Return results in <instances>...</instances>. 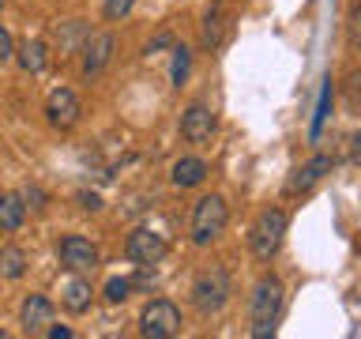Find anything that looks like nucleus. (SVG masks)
I'll return each mask as SVG.
<instances>
[{"label":"nucleus","instance_id":"obj_1","mask_svg":"<svg viewBox=\"0 0 361 339\" xmlns=\"http://www.w3.org/2000/svg\"><path fill=\"white\" fill-rule=\"evenodd\" d=\"M282 298H286V287H282V279L275 271H267V275L256 279L252 298H248V316H252V335L256 339L275 332V321L282 313Z\"/></svg>","mask_w":361,"mask_h":339},{"label":"nucleus","instance_id":"obj_2","mask_svg":"<svg viewBox=\"0 0 361 339\" xmlns=\"http://www.w3.org/2000/svg\"><path fill=\"white\" fill-rule=\"evenodd\" d=\"M226 222H230V203H226V196H219V192L200 196L196 208H192V242L211 245L226 230Z\"/></svg>","mask_w":361,"mask_h":339},{"label":"nucleus","instance_id":"obj_3","mask_svg":"<svg viewBox=\"0 0 361 339\" xmlns=\"http://www.w3.org/2000/svg\"><path fill=\"white\" fill-rule=\"evenodd\" d=\"M233 294V282H230V271L222 264H211L203 268L196 282H192V305H196L200 313H219L226 302H230Z\"/></svg>","mask_w":361,"mask_h":339},{"label":"nucleus","instance_id":"obj_4","mask_svg":"<svg viewBox=\"0 0 361 339\" xmlns=\"http://www.w3.org/2000/svg\"><path fill=\"white\" fill-rule=\"evenodd\" d=\"M282 237H286V211L282 208H264L256 215L252 230H248V249L256 260H271L279 253Z\"/></svg>","mask_w":361,"mask_h":339},{"label":"nucleus","instance_id":"obj_5","mask_svg":"<svg viewBox=\"0 0 361 339\" xmlns=\"http://www.w3.org/2000/svg\"><path fill=\"white\" fill-rule=\"evenodd\" d=\"M180 332V309L169 298H154L140 313V335L147 339H173Z\"/></svg>","mask_w":361,"mask_h":339},{"label":"nucleus","instance_id":"obj_6","mask_svg":"<svg viewBox=\"0 0 361 339\" xmlns=\"http://www.w3.org/2000/svg\"><path fill=\"white\" fill-rule=\"evenodd\" d=\"M166 253H169V242L158 230H151V226H135V230L128 234V242H124V256H128L132 264H140V268L162 264Z\"/></svg>","mask_w":361,"mask_h":339},{"label":"nucleus","instance_id":"obj_7","mask_svg":"<svg viewBox=\"0 0 361 339\" xmlns=\"http://www.w3.org/2000/svg\"><path fill=\"white\" fill-rule=\"evenodd\" d=\"M56 256H61V264L68 271H83V275H90V271L102 264L98 245L83 234H64L61 242H56Z\"/></svg>","mask_w":361,"mask_h":339},{"label":"nucleus","instance_id":"obj_8","mask_svg":"<svg viewBox=\"0 0 361 339\" xmlns=\"http://www.w3.org/2000/svg\"><path fill=\"white\" fill-rule=\"evenodd\" d=\"M79 113H83V106H79L75 90H68V87H56L53 95L45 98V117H49V124H53L56 132L75 129V124H79Z\"/></svg>","mask_w":361,"mask_h":339},{"label":"nucleus","instance_id":"obj_9","mask_svg":"<svg viewBox=\"0 0 361 339\" xmlns=\"http://www.w3.org/2000/svg\"><path fill=\"white\" fill-rule=\"evenodd\" d=\"M113 49H117V38L109 30L87 34V42L79 45V53H83V76H98L113 61Z\"/></svg>","mask_w":361,"mask_h":339},{"label":"nucleus","instance_id":"obj_10","mask_svg":"<svg viewBox=\"0 0 361 339\" xmlns=\"http://www.w3.org/2000/svg\"><path fill=\"white\" fill-rule=\"evenodd\" d=\"M214 113L211 106H203V102H192V106L180 113V136H185L188 143H207L214 136Z\"/></svg>","mask_w":361,"mask_h":339},{"label":"nucleus","instance_id":"obj_11","mask_svg":"<svg viewBox=\"0 0 361 339\" xmlns=\"http://www.w3.org/2000/svg\"><path fill=\"white\" fill-rule=\"evenodd\" d=\"M331 166H335L331 155H312L301 170H293V174H290V181H286V196H298V192H309L312 185H320V181L331 174Z\"/></svg>","mask_w":361,"mask_h":339},{"label":"nucleus","instance_id":"obj_12","mask_svg":"<svg viewBox=\"0 0 361 339\" xmlns=\"http://www.w3.org/2000/svg\"><path fill=\"white\" fill-rule=\"evenodd\" d=\"M19 324L27 335H45V328L53 324V302L45 294H27V302L19 309Z\"/></svg>","mask_w":361,"mask_h":339},{"label":"nucleus","instance_id":"obj_13","mask_svg":"<svg viewBox=\"0 0 361 339\" xmlns=\"http://www.w3.org/2000/svg\"><path fill=\"white\" fill-rule=\"evenodd\" d=\"M90 302H94V290H90V279L83 275V271H72V279L61 287V305L68 313H87Z\"/></svg>","mask_w":361,"mask_h":339},{"label":"nucleus","instance_id":"obj_14","mask_svg":"<svg viewBox=\"0 0 361 339\" xmlns=\"http://www.w3.org/2000/svg\"><path fill=\"white\" fill-rule=\"evenodd\" d=\"M169 177H173L177 189H196L207 181V162L200 155H180L173 166H169Z\"/></svg>","mask_w":361,"mask_h":339},{"label":"nucleus","instance_id":"obj_15","mask_svg":"<svg viewBox=\"0 0 361 339\" xmlns=\"http://www.w3.org/2000/svg\"><path fill=\"white\" fill-rule=\"evenodd\" d=\"M27 222V203L19 192H0V234H16Z\"/></svg>","mask_w":361,"mask_h":339},{"label":"nucleus","instance_id":"obj_16","mask_svg":"<svg viewBox=\"0 0 361 339\" xmlns=\"http://www.w3.org/2000/svg\"><path fill=\"white\" fill-rule=\"evenodd\" d=\"M226 38V0H214L203 16V49H219Z\"/></svg>","mask_w":361,"mask_h":339},{"label":"nucleus","instance_id":"obj_17","mask_svg":"<svg viewBox=\"0 0 361 339\" xmlns=\"http://www.w3.org/2000/svg\"><path fill=\"white\" fill-rule=\"evenodd\" d=\"M16 61H19V68L23 72H30V76H38L42 68H45V61H49V56H45V42H23L19 49H16Z\"/></svg>","mask_w":361,"mask_h":339},{"label":"nucleus","instance_id":"obj_18","mask_svg":"<svg viewBox=\"0 0 361 339\" xmlns=\"http://www.w3.org/2000/svg\"><path fill=\"white\" fill-rule=\"evenodd\" d=\"M0 275L4 279H23L27 275V253L19 245H4L0 249Z\"/></svg>","mask_w":361,"mask_h":339},{"label":"nucleus","instance_id":"obj_19","mask_svg":"<svg viewBox=\"0 0 361 339\" xmlns=\"http://www.w3.org/2000/svg\"><path fill=\"white\" fill-rule=\"evenodd\" d=\"M331 98H335V79L327 76L324 79V90H320V106H316V121H312V140H320L324 121H327V113H331Z\"/></svg>","mask_w":361,"mask_h":339},{"label":"nucleus","instance_id":"obj_20","mask_svg":"<svg viewBox=\"0 0 361 339\" xmlns=\"http://www.w3.org/2000/svg\"><path fill=\"white\" fill-rule=\"evenodd\" d=\"M128 294H132V279H109L106 282V302L121 305V302H128Z\"/></svg>","mask_w":361,"mask_h":339},{"label":"nucleus","instance_id":"obj_21","mask_svg":"<svg viewBox=\"0 0 361 339\" xmlns=\"http://www.w3.org/2000/svg\"><path fill=\"white\" fill-rule=\"evenodd\" d=\"M185 76H188V49L185 45H173V87L185 83Z\"/></svg>","mask_w":361,"mask_h":339},{"label":"nucleus","instance_id":"obj_22","mask_svg":"<svg viewBox=\"0 0 361 339\" xmlns=\"http://www.w3.org/2000/svg\"><path fill=\"white\" fill-rule=\"evenodd\" d=\"M132 4H135V0H106V8H102V16H106L109 23H121V19L132 11Z\"/></svg>","mask_w":361,"mask_h":339},{"label":"nucleus","instance_id":"obj_23","mask_svg":"<svg viewBox=\"0 0 361 339\" xmlns=\"http://www.w3.org/2000/svg\"><path fill=\"white\" fill-rule=\"evenodd\" d=\"M19 196H23V203H30V208H38V211L45 208V192H42L38 185H30V189H23V192H19Z\"/></svg>","mask_w":361,"mask_h":339},{"label":"nucleus","instance_id":"obj_24","mask_svg":"<svg viewBox=\"0 0 361 339\" xmlns=\"http://www.w3.org/2000/svg\"><path fill=\"white\" fill-rule=\"evenodd\" d=\"M11 56H16V42H11V34L0 27V64H8Z\"/></svg>","mask_w":361,"mask_h":339},{"label":"nucleus","instance_id":"obj_25","mask_svg":"<svg viewBox=\"0 0 361 339\" xmlns=\"http://www.w3.org/2000/svg\"><path fill=\"white\" fill-rule=\"evenodd\" d=\"M45 335H49V339H72V328H61V324H49V328H45Z\"/></svg>","mask_w":361,"mask_h":339},{"label":"nucleus","instance_id":"obj_26","mask_svg":"<svg viewBox=\"0 0 361 339\" xmlns=\"http://www.w3.org/2000/svg\"><path fill=\"white\" fill-rule=\"evenodd\" d=\"M169 42H173V38H169V30H162V34H158V38H154L151 45H147V53H154V49H162V45H169Z\"/></svg>","mask_w":361,"mask_h":339},{"label":"nucleus","instance_id":"obj_27","mask_svg":"<svg viewBox=\"0 0 361 339\" xmlns=\"http://www.w3.org/2000/svg\"><path fill=\"white\" fill-rule=\"evenodd\" d=\"M0 11H4V0H0Z\"/></svg>","mask_w":361,"mask_h":339}]
</instances>
